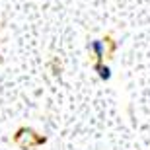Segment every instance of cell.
Wrapping results in <instances>:
<instances>
[{
  "instance_id": "obj_1",
  "label": "cell",
  "mask_w": 150,
  "mask_h": 150,
  "mask_svg": "<svg viewBox=\"0 0 150 150\" xmlns=\"http://www.w3.org/2000/svg\"><path fill=\"white\" fill-rule=\"evenodd\" d=\"M92 49H94L96 57H98V59H101V57H103V41H100V39H96L94 43H92Z\"/></svg>"
},
{
  "instance_id": "obj_2",
  "label": "cell",
  "mask_w": 150,
  "mask_h": 150,
  "mask_svg": "<svg viewBox=\"0 0 150 150\" xmlns=\"http://www.w3.org/2000/svg\"><path fill=\"white\" fill-rule=\"evenodd\" d=\"M96 70H100L101 80H109V78H111V68L109 67H96Z\"/></svg>"
}]
</instances>
